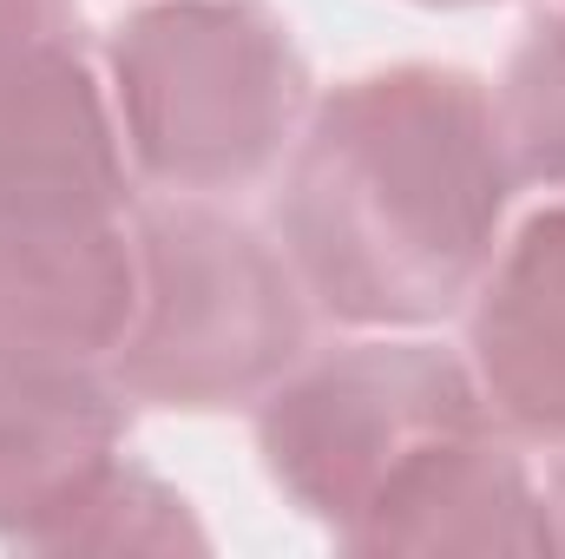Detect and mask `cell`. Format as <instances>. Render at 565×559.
Instances as JSON below:
<instances>
[{"instance_id": "cell-5", "label": "cell", "mask_w": 565, "mask_h": 559, "mask_svg": "<svg viewBox=\"0 0 565 559\" xmlns=\"http://www.w3.org/2000/svg\"><path fill=\"white\" fill-rule=\"evenodd\" d=\"M119 211H132V158L86 46L0 53V224Z\"/></svg>"}, {"instance_id": "cell-12", "label": "cell", "mask_w": 565, "mask_h": 559, "mask_svg": "<svg viewBox=\"0 0 565 559\" xmlns=\"http://www.w3.org/2000/svg\"><path fill=\"white\" fill-rule=\"evenodd\" d=\"M79 40V0H0V53Z\"/></svg>"}, {"instance_id": "cell-14", "label": "cell", "mask_w": 565, "mask_h": 559, "mask_svg": "<svg viewBox=\"0 0 565 559\" xmlns=\"http://www.w3.org/2000/svg\"><path fill=\"white\" fill-rule=\"evenodd\" d=\"M415 7H487V0H415Z\"/></svg>"}, {"instance_id": "cell-13", "label": "cell", "mask_w": 565, "mask_h": 559, "mask_svg": "<svg viewBox=\"0 0 565 559\" xmlns=\"http://www.w3.org/2000/svg\"><path fill=\"white\" fill-rule=\"evenodd\" d=\"M540 494H546V534H553V553H565V447H559V461L546 467Z\"/></svg>"}, {"instance_id": "cell-4", "label": "cell", "mask_w": 565, "mask_h": 559, "mask_svg": "<svg viewBox=\"0 0 565 559\" xmlns=\"http://www.w3.org/2000/svg\"><path fill=\"white\" fill-rule=\"evenodd\" d=\"M473 421L493 415L460 349L415 329H369L302 356L257 402V454L282 500L342 540L427 441Z\"/></svg>"}, {"instance_id": "cell-1", "label": "cell", "mask_w": 565, "mask_h": 559, "mask_svg": "<svg viewBox=\"0 0 565 559\" xmlns=\"http://www.w3.org/2000/svg\"><path fill=\"white\" fill-rule=\"evenodd\" d=\"M513 158L493 93L460 66H382L309 99L282 151L277 244L349 329H427L467 309L507 238Z\"/></svg>"}, {"instance_id": "cell-10", "label": "cell", "mask_w": 565, "mask_h": 559, "mask_svg": "<svg viewBox=\"0 0 565 559\" xmlns=\"http://www.w3.org/2000/svg\"><path fill=\"white\" fill-rule=\"evenodd\" d=\"M204 547L211 534L191 514V500L126 454L40 534V553H204Z\"/></svg>"}, {"instance_id": "cell-15", "label": "cell", "mask_w": 565, "mask_h": 559, "mask_svg": "<svg viewBox=\"0 0 565 559\" xmlns=\"http://www.w3.org/2000/svg\"><path fill=\"white\" fill-rule=\"evenodd\" d=\"M559 13H565V0H559Z\"/></svg>"}, {"instance_id": "cell-2", "label": "cell", "mask_w": 565, "mask_h": 559, "mask_svg": "<svg viewBox=\"0 0 565 559\" xmlns=\"http://www.w3.org/2000/svg\"><path fill=\"white\" fill-rule=\"evenodd\" d=\"M126 158L171 198L270 178L309 113V66L264 0H151L106 40Z\"/></svg>"}, {"instance_id": "cell-11", "label": "cell", "mask_w": 565, "mask_h": 559, "mask_svg": "<svg viewBox=\"0 0 565 559\" xmlns=\"http://www.w3.org/2000/svg\"><path fill=\"white\" fill-rule=\"evenodd\" d=\"M500 139L520 184L565 191V13H540L493 86Z\"/></svg>"}, {"instance_id": "cell-9", "label": "cell", "mask_w": 565, "mask_h": 559, "mask_svg": "<svg viewBox=\"0 0 565 559\" xmlns=\"http://www.w3.org/2000/svg\"><path fill=\"white\" fill-rule=\"evenodd\" d=\"M139 309L132 218L0 224V342L113 362Z\"/></svg>"}, {"instance_id": "cell-7", "label": "cell", "mask_w": 565, "mask_h": 559, "mask_svg": "<svg viewBox=\"0 0 565 559\" xmlns=\"http://www.w3.org/2000/svg\"><path fill=\"white\" fill-rule=\"evenodd\" d=\"M126 454V389L106 362L0 342V540L40 534Z\"/></svg>"}, {"instance_id": "cell-6", "label": "cell", "mask_w": 565, "mask_h": 559, "mask_svg": "<svg viewBox=\"0 0 565 559\" xmlns=\"http://www.w3.org/2000/svg\"><path fill=\"white\" fill-rule=\"evenodd\" d=\"M349 553H553L546 494L500 421L454 428L369 500L335 540Z\"/></svg>"}, {"instance_id": "cell-3", "label": "cell", "mask_w": 565, "mask_h": 559, "mask_svg": "<svg viewBox=\"0 0 565 559\" xmlns=\"http://www.w3.org/2000/svg\"><path fill=\"white\" fill-rule=\"evenodd\" d=\"M139 309L113 382L145 409H257L309 356V289L277 238L217 198H158L132 218Z\"/></svg>"}, {"instance_id": "cell-8", "label": "cell", "mask_w": 565, "mask_h": 559, "mask_svg": "<svg viewBox=\"0 0 565 559\" xmlns=\"http://www.w3.org/2000/svg\"><path fill=\"white\" fill-rule=\"evenodd\" d=\"M460 356L507 434L565 447V191L500 238L467 296Z\"/></svg>"}]
</instances>
